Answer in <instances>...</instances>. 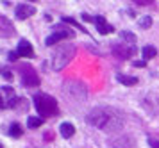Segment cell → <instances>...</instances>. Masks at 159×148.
I'll list each match as a JSON object with an SVG mask.
<instances>
[{"mask_svg":"<svg viewBox=\"0 0 159 148\" xmlns=\"http://www.w3.org/2000/svg\"><path fill=\"white\" fill-rule=\"evenodd\" d=\"M86 121L100 130H106V132H120L123 127L122 114L113 107H95L88 114Z\"/></svg>","mask_w":159,"mask_h":148,"instance_id":"obj_1","label":"cell"},{"mask_svg":"<svg viewBox=\"0 0 159 148\" xmlns=\"http://www.w3.org/2000/svg\"><path fill=\"white\" fill-rule=\"evenodd\" d=\"M32 102H34V107L36 111L39 113V116L47 120L50 116H56L59 113V107H57V100L50 96V95H45V93H38L32 96Z\"/></svg>","mask_w":159,"mask_h":148,"instance_id":"obj_2","label":"cell"},{"mask_svg":"<svg viewBox=\"0 0 159 148\" xmlns=\"http://www.w3.org/2000/svg\"><path fill=\"white\" fill-rule=\"evenodd\" d=\"M75 56V47L73 45H61L54 50L52 54V68L54 70H63Z\"/></svg>","mask_w":159,"mask_h":148,"instance_id":"obj_3","label":"cell"},{"mask_svg":"<svg viewBox=\"0 0 159 148\" xmlns=\"http://www.w3.org/2000/svg\"><path fill=\"white\" fill-rule=\"evenodd\" d=\"M65 95L73 100H86L88 87L82 82H79V80H68L65 84Z\"/></svg>","mask_w":159,"mask_h":148,"instance_id":"obj_4","label":"cell"},{"mask_svg":"<svg viewBox=\"0 0 159 148\" xmlns=\"http://www.w3.org/2000/svg\"><path fill=\"white\" fill-rule=\"evenodd\" d=\"M18 70H20V75H22L23 86H27V87H36V86H39V77H38L36 70L30 64H22Z\"/></svg>","mask_w":159,"mask_h":148,"instance_id":"obj_5","label":"cell"},{"mask_svg":"<svg viewBox=\"0 0 159 148\" xmlns=\"http://www.w3.org/2000/svg\"><path fill=\"white\" fill-rule=\"evenodd\" d=\"M113 54L118 59H130L136 54V48L132 45H129V47H125V45H113Z\"/></svg>","mask_w":159,"mask_h":148,"instance_id":"obj_6","label":"cell"},{"mask_svg":"<svg viewBox=\"0 0 159 148\" xmlns=\"http://www.w3.org/2000/svg\"><path fill=\"white\" fill-rule=\"evenodd\" d=\"M32 14H36V7L30 4H18L16 6V18L18 20H27Z\"/></svg>","mask_w":159,"mask_h":148,"instance_id":"obj_7","label":"cell"},{"mask_svg":"<svg viewBox=\"0 0 159 148\" xmlns=\"http://www.w3.org/2000/svg\"><path fill=\"white\" fill-rule=\"evenodd\" d=\"M13 36H15L13 23L6 16H0V38H13Z\"/></svg>","mask_w":159,"mask_h":148,"instance_id":"obj_8","label":"cell"},{"mask_svg":"<svg viewBox=\"0 0 159 148\" xmlns=\"http://www.w3.org/2000/svg\"><path fill=\"white\" fill-rule=\"evenodd\" d=\"M72 36H73L72 30H61V32H54L52 36H48V38L45 39V45H47V47H52V45L59 43L61 39H65V38H72Z\"/></svg>","mask_w":159,"mask_h":148,"instance_id":"obj_9","label":"cell"},{"mask_svg":"<svg viewBox=\"0 0 159 148\" xmlns=\"http://www.w3.org/2000/svg\"><path fill=\"white\" fill-rule=\"evenodd\" d=\"M93 23L97 25V30H98L100 34H111V32H115V27H113V25H109L104 16H95Z\"/></svg>","mask_w":159,"mask_h":148,"instance_id":"obj_10","label":"cell"},{"mask_svg":"<svg viewBox=\"0 0 159 148\" xmlns=\"http://www.w3.org/2000/svg\"><path fill=\"white\" fill-rule=\"evenodd\" d=\"M16 52H18V56H20V57H32V56H34L32 45H30V43L27 41V39H20Z\"/></svg>","mask_w":159,"mask_h":148,"instance_id":"obj_11","label":"cell"},{"mask_svg":"<svg viewBox=\"0 0 159 148\" xmlns=\"http://www.w3.org/2000/svg\"><path fill=\"white\" fill-rule=\"evenodd\" d=\"M111 145H113V148H132L134 141L130 137H116L111 141Z\"/></svg>","mask_w":159,"mask_h":148,"instance_id":"obj_12","label":"cell"},{"mask_svg":"<svg viewBox=\"0 0 159 148\" xmlns=\"http://www.w3.org/2000/svg\"><path fill=\"white\" fill-rule=\"evenodd\" d=\"M59 132H61V136L63 137H72L73 134H75V127H73L72 123H68V121H65V123H61V127H59Z\"/></svg>","mask_w":159,"mask_h":148,"instance_id":"obj_13","label":"cell"},{"mask_svg":"<svg viewBox=\"0 0 159 148\" xmlns=\"http://www.w3.org/2000/svg\"><path fill=\"white\" fill-rule=\"evenodd\" d=\"M157 56V48L156 47H152V45H147L143 48V59L145 61H148V59H152V57Z\"/></svg>","mask_w":159,"mask_h":148,"instance_id":"obj_14","label":"cell"},{"mask_svg":"<svg viewBox=\"0 0 159 148\" xmlns=\"http://www.w3.org/2000/svg\"><path fill=\"white\" fill-rule=\"evenodd\" d=\"M116 80L122 82L123 86H134L138 84V78L136 77H127V75H116Z\"/></svg>","mask_w":159,"mask_h":148,"instance_id":"obj_15","label":"cell"},{"mask_svg":"<svg viewBox=\"0 0 159 148\" xmlns=\"http://www.w3.org/2000/svg\"><path fill=\"white\" fill-rule=\"evenodd\" d=\"M43 121L45 120L41 116H30L29 120H27V125H29V128H38V127H41Z\"/></svg>","mask_w":159,"mask_h":148,"instance_id":"obj_16","label":"cell"},{"mask_svg":"<svg viewBox=\"0 0 159 148\" xmlns=\"http://www.w3.org/2000/svg\"><path fill=\"white\" fill-rule=\"evenodd\" d=\"M120 36H122L123 41H127L129 45H134V43H136V36L132 34V32H129V30H122Z\"/></svg>","mask_w":159,"mask_h":148,"instance_id":"obj_17","label":"cell"},{"mask_svg":"<svg viewBox=\"0 0 159 148\" xmlns=\"http://www.w3.org/2000/svg\"><path fill=\"white\" fill-rule=\"evenodd\" d=\"M9 136H11V137H20V136H22V127H20V123H13V125L9 127Z\"/></svg>","mask_w":159,"mask_h":148,"instance_id":"obj_18","label":"cell"},{"mask_svg":"<svg viewBox=\"0 0 159 148\" xmlns=\"http://www.w3.org/2000/svg\"><path fill=\"white\" fill-rule=\"evenodd\" d=\"M138 25H139L141 29H148L152 25V18H150V16H143V18H139Z\"/></svg>","mask_w":159,"mask_h":148,"instance_id":"obj_19","label":"cell"},{"mask_svg":"<svg viewBox=\"0 0 159 148\" xmlns=\"http://www.w3.org/2000/svg\"><path fill=\"white\" fill-rule=\"evenodd\" d=\"M2 75H4L6 80H13V73H11L9 70H4V71H2Z\"/></svg>","mask_w":159,"mask_h":148,"instance_id":"obj_20","label":"cell"},{"mask_svg":"<svg viewBox=\"0 0 159 148\" xmlns=\"http://www.w3.org/2000/svg\"><path fill=\"white\" fill-rule=\"evenodd\" d=\"M18 57H20V56H18V52H11V54H9V61H11V63H15Z\"/></svg>","mask_w":159,"mask_h":148,"instance_id":"obj_21","label":"cell"},{"mask_svg":"<svg viewBox=\"0 0 159 148\" xmlns=\"http://www.w3.org/2000/svg\"><path fill=\"white\" fill-rule=\"evenodd\" d=\"M148 145H150L152 148H159V141H156V139H152V137L148 139Z\"/></svg>","mask_w":159,"mask_h":148,"instance_id":"obj_22","label":"cell"},{"mask_svg":"<svg viewBox=\"0 0 159 148\" xmlns=\"http://www.w3.org/2000/svg\"><path fill=\"white\" fill-rule=\"evenodd\" d=\"M2 89H4V93H6V95H13V87H11V86H4Z\"/></svg>","mask_w":159,"mask_h":148,"instance_id":"obj_23","label":"cell"},{"mask_svg":"<svg viewBox=\"0 0 159 148\" xmlns=\"http://www.w3.org/2000/svg\"><path fill=\"white\" fill-rule=\"evenodd\" d=\"M82 20H84V21H95V18H93V16H89V14L84 13V14H82Z\"/></svg>","mask_w":159,"mask_h":148,"instance_id":"obj_24","label":"cell"},{"mask_svg":"<svg viewBox=\"0 0 159 148\" xmlns=\"http://www.w3.org/2000/svg\"><path fill=\"white\" fill-rule=\"evenodd\" d=\"M145 64H147V61H136V63H134V66L141 68V66H145Z\"/></svg>","mask_w":159,"mask_h":148,"instance_id":"obj_25","label":"cell"},{"mask_svg":"<svg viewBox=\"0 0 159 148\" xmlns=\"http://www.w3.org/2000/svg\"><path fill=\"white\" fill-rule=\"evenodd\" d=\"M6 107V102H4V98H2V93H0V109H4Z\"/></svg>","mask_w":159,"mask_h":148,"instance_id":"obj_26","label":"cell"},{"mask_svg":"<svg viewBox=\"0 0 159 148\" xmlns=\"http://www.w3.org/2000/svg\"><path fill=\"white\" fill-rule=\"evenodd\" d=\"M0 148H4V146H2V143H0Z\"/></svg>","mask_w":159,"mask_h":148,"instance_id":"obj_27","label":"cell"}]
</instances>
